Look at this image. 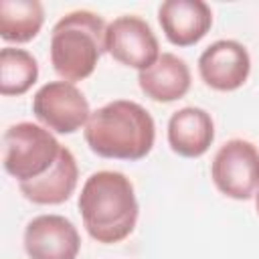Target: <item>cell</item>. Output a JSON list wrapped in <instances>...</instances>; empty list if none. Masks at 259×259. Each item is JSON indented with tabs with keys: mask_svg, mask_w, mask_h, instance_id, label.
<instances>
[{
	"mask_svg": "<svg viewBox=\"0 0 259 259\" xmlns=\"http://www.w3.org/2000/svg\"><path fill=\"white\" fill-rule=\"evenodd\" d=\"M83 136L97 156L134 162L150 154L156 125L150 111L140 103L115 99L91 111Z\"/></svg>",
	"mask_w": 259,
	"mask_h": 259,
	"instance_id": "1",
	"label": "cell"
},
{
	"mask_svg": "<svg viewBox=\"0 0 259 259\" xmlns=\"http://www.w3.org/2000/svg\"><path fill=\"white\" fill-rule=\"evenodd\" d=\"M79 210L85 231L97 243H119L130 237L138 221L134 184L121 172H95L81 188Z\"/></svg>",
	"mask_w": 259,
	"mask_h": 259,
	"instance_id": "2",
	"label": "cell"
},
{
	"mask_svg": "<svg viewBox=\"0 0 259 259\" xmlns=\"http://www.w3.org/2000/svg\"><path fill=\"white\" fill-rule=\"evenodd\" d=\"M105 20L89 10L65 14L51 32V63L63 81L87 79L105 53Z\"/></svg>",
	"mask_w": 259,
	"mask_h": 259,
	"instance_id": "3",
	"label": "cell"
},
{
	"mask_svg": "<svg viewBox=\"0 0 259 259\" xmlns=\"http://www.w3.org/2000/svg\"><path fill=\"white\" fill-rule=\"evenodd\" d=\"M2 142L4 170L18 182H28L47 174L63 150L51 130L30 121L10 125L4 132Z\"/></svg>",
	"mask_w": 259,
	"mask_h": 259,
	"instance_id": "4",
	"label": "cell"
},
{
	"mask_svg": "<svg viewBox=\"0 0 259 259\" xmlns=\"http://www.w3.org/2000/svg\"><path fill=\"white\" fill-rule=\"evenodd\" d=\"M214 186L229 198L247 200L259 190V150L255 144L235 138L225 142L210 164Z\"/></svg>",
	"mask_w": 259,
	"mask_h": 259,
	"instance_id": "5",
	"label": "cell"
},
{
	"mask_svg": "<svg viewBox=\"0 0 259 259\" xmlns=\"http://www.w3.org/2000/svg\"><path fill=\"white\" fill-rule=\"evenodd\" d=\"M34 117L51 132L73 134L83 127L91 115L89 101L69 81H49L32 97Z\"/></svg>",
	"mask_w": 259,
	"mask_h": 259,
	"instance_id": "6",
	"label": "cell"
},
{
	"mask_svg": "<svg viewBox=\"0 0 259 259\" xmlns=\"http://www.w3.org/2000/svg\"><path fill=\"white\" fill-rule=\"evenodd\" d=\"M105 51L121 65L146 71L160 57V47L150 24L134 14L117 16L107 24Z\"/></svg>",
	"mask_w": 259,
	"mask_h": 259,
	"instance_id": "7",
	"label": "cell"
},
{
	"mask_svg": "<svg viewBox=\"0 0 259 259\" xmlns=\"http://www.w3.org/2000/svg\"><path fill=\"white\" fill-rule=\"evenodd\" d=\"M24 249L30 259H77L81 239L69 219L40 214L24 229Z\"/></svg>",
	"mask_w": 259,
	"mask_h": 259,
	"instance_id": "8",
	"label": "cell"
},
{
	"mask_svg": "<svg viewBox=\"0 0 259 259\" xmlns=\"http://www.w3.org/2000/svg\"><path fill=\"white\" fill-rule=\"evenodd\" d=\"M251 71V59L247 49L231 38L208 45L198 57L200 79L217 91L239 89Z\"/></svg>",
	"mask_w": 259,
	"mask_h": 259,
	"instance_id": "9",
	"label": "cell"
},
{
	"mask_svg": "<svg viewBox=\"0 0 259 259\" xmlns=\"http://www.w3.org/2000/svg\"><path fill=\"white\" fill-rule=\"evenodd\" d=\"M166 38L176 47L196 45L212 24V12L202 0H166L158 8Z\"/></svg>",
	"mask_w": 259,
	"mask_h": 259,
	"instance_id": "10",
	"label": "cell"
},
{
	"mask_svg": "<svg viewBox=\"0 0 259 259\" xmlns=\"http://www.w3.org/2000/svg\"><path fill=\"white\" fill-rule=\"evenodd\" d=\"M214 140L212 117L200 107H182L168 119V144L184 158L202 156Z\"/></svg>",
	"mask_w": 259,
	"mask_h": 259,
	"instance_id": "11",
	"label": "cell"
},
{
	"mask_svg": "<svg viewBox=\"0 0 259 259\" xmlns=\"http://www.w3.org/2000/svg\"><path fill=\"white\" fill-rule=\"evenodd\" d=\"M138 83L146 97L160 103H170L188 93L190 69L184 59L172 53H162L152 67L138 73Z\"/></svg>",
	"mask_w": 259,
	"mask_h": 259,
	"instance_id": "12",
	"label": "cell"
},
{
	"mask_svg": "<svg viewBox=\"0 0 259 259\" xmlns=\"http://www.w3.org/2000/svg\"><path fill=\"white\" fill-rule=\"evenodd\" d=\"M77 162L69 148L63 146L57 162L51 166V170L34 180L18 182L20 192L26 200L34 204H61L69 200V196L75 192L77 186Z\"/></svg>",
	"mask_w": 259,
	"mask_h": 259,
	"instance_id": "13",
	"label": "cell"
},
{
	"mask_svg": "<svg viewBox=\"0 0 259 259\" xmlns=\"http://www.w3.org/2000/svg\"><path fill=\"white\" fill-rule=\"evenodd\" d=\"M45 22L38 0H0V36L8 42L32 40Z\"/></svg>",
	"mask_w": 259,
	"mask_h": 259,
	"instance_id": "14",
	"label": "cell"
},
{
	"mask_svg": "<svg viewBox=\"0 0 259 259\" xmlns=\"http://www.w3.org/2000/svg\"><path fill=\"white\" fill-rule=\"evenodd\" d=\"M38 79L36 59L14 47H4L0 51V93L2 95H22Z\"/></svg>",
	"mask_w": 259,
	"mask_h": 259,
	"instance_id": "15",
	"label": "cell"
},
{
	"mask_svg": "<svg viewBox=\"0 0 259 259\" xmlns=\"http://www.w3.org/2000/svg\"><path fill=\"white\" fill-rule=\"evenodd\" d=\"M255 208H257V212H259V190H257V194H255Z\"/></svg>",
	"mask_w": 259,
	"mask_h": 259,
	"instance_id": "16",
	"label": "cell"
}]
</instances>
